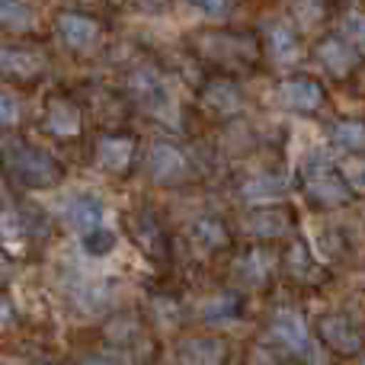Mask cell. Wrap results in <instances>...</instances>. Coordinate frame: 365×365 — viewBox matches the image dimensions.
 <instances>
[{
	"label": "cell",
	"instance_id": "obj_1",
	"mask_svg": "<svg viewBox=\"0 0 365 365\" xmlns=\"http://www.w3.org/2000/svg\"><path fill=\"white\" fill-rule=\"evenodd\" d=\"M10 164H13V170H16V177L23 182H29V186H48V182L58 180V164L48 154L32 151V148L16 151L10 158Z\"/></svg>",
	"mask_w": 365,
	"mask_h": 365
},
{
	"label": "cell",
	"instance_id": "obj_2",
	"mask_svg": "<svg viewBox=\"0 0 365 365\" xmlns=\"http://www.w3.org/2000/svg\"><path fill=\"white\" fill-rule=\"evenodd\" d=\"M61 215L71 227H77V231H83V234L103 227V202L96 199L93 192L71 195V199L61 205Z\"/></svg>",
	"mask_w": 365,
	"mask_h": 365
},
{
	"label": "cell",
	"instance_id": "obj_3",
	"mask_svg": "<svg viewBox=\"0 0 365 365\" xmlns=\"http://www.w3.org/2000/svg\"><path fill=\"white\" fill-rule=\"evenodd\" d=\"M308 192L314 195L317 202H324V205H343V202L349 199L346 182L336 177L327 164L308 167Z\"/></svg>",
	"mask_w": 365,
	"mask_h": 365
},
{
	"label": "cell",
	"instance_id": "obj_4",
	"mask_svg": "<svg viewBox=\"0 0 365 365\" xmlns=\"http://www.w3.org/2000/svg\"><path fill=\"white\" fill-rule=\"evenodd\" d=\"M272 334L276 340H282L292 353H302V356H311V336H308V324L298 311H279L272 317Z\"/></svg>",
	"mask_w": 365,
	"mask_h": 365
},
{
	"label": "cell",
	"instance_id": "obj_5",
	"mask_svg": "<svg viewBox=\"0 0 365 365\" xmlns=\"http://www.w3.org/2000/svg\"><path fill=\"white\" fill-rule=\"evenodd\" d=\"M279 100L289 109H298V113H308V109H317L324 100L321 83L308 81V77H298V81H285L279 87Z\"/></svg>",
	"mask_w": 365,
	"mask_h": 365
},
{
	"label": "cell",
	"instance_id": "obj_6",
	"mask_svg": "<svg viewBox=\"0 0 365 365\" xmlns=\"http://www.w3.org/2000/svg\"><path fill=\"white\" fill-rule=\"evenodd\" d=\"M58 29H61V38L71 48H90V45L96 42V36H100L93 19L81 16V13H64V16L58 19Z\"/></svg>",
	"mask_w": 365,
	"mask_h": 365
},
{
	"label": "cell",
	"instance_id": "obj_7",
	"mask_svg": "<svg viewBox=\"0 0 365 365\" xmlns=\"http://www.w3.org/2000/svg\"><path fill=\"white\" fill-rule=\"evenodd\" d=\"M321 330H324V340H327L336 353H356V349H359V343H362L359 340V330H356L353 324H349L346 317H340V314L324 317Z\"/></svg>",
	"mask_w": 365,
	"mask_h": 365
},
{
	"label": "cell",
	"instance_id": "obj_8",
	"mask_svg": "<svg viewBox=\"0 0 365 365\" xmlns=\"http://www.w3.org/2000/svg\"><path fill=\"white\" fill-rule=\"evenodd\" d=\"M151 170H154V180L160 182H170V180H180L186 173V158L170 145H154L151 151Z\"/></svg>",
	"mask_w": 365,
	"mask_h": 365
},
{
	"label": "cell",
	"instance_id": "obj_9",
	"mask_svg": "<svg viewBox=\"0 0 365 365\" xmlns=\"http://www.w3.org/2000/svg\"><path fill=\"white\" fill-rule=\"evenodd\" d=\"M132 151L135 148L128 138H106L100 145V151H96V164H100L106 173H119L132 164Z\"/></svg>",
	"mask_w": 365,
	"mask_h": 365
},
{
	"label": "cell",
	"instance_id": "obj_10",
	"mask_svg": "<svg viewBox=\"0 0 365 365\" xmlns=\"http://www.w3.org/2000/svg\"><path fill=\"white\" fill-rule=\"evenodd\" d=\"M317 55H321V61L327 64L334 74H346V71L356 64V55H359V51H356V45L346 42V38H327Z\"/></svg>",
	"mask_w": 365,
	"mask_h": 365
},
{
	"label": "cell",
	"instance_id": "obj_11",
	"mask_svg": "<svg viewBox=\"0 0 365 365\" xmlns=\"http://www.w3.org/2000/svg\"><path fill=\"white\" fill-rule=\"evenodd\" d=\"M285 192V180L272 177V173H259V177L244 182V199L247 202H276Z\"/></svg>",
	"mask_w": 365,
	"mask_h": 365
},
{
	"label": "cell",
	"instance_id": "obj_12",
	"mask_svg": "<svg viewBox=\"0 0 365 365\" xmlns=\"http://www.w3.org/2000/svg\"><path fill=\"white\" fill-rule=\"evenodd\" d=\"M42 68V58L32 51H16V48H0V71L16 77H32Z\"/></svg>",
	"mask_w": 365,
	"mask_h": 365
},
{
	"label": "cell",
	"instance_id": "obj_13",
	"mask_svg": "<svg viewBox=\"0 0 365 365\" xmlns=\"http://www.w3.org/2000/svg\"><path fill=\"white\" fill-rule=\"evenodd\" d=\"M48 128L55 135H77V128H81V113H77L68 100H51L48 103Z\"/></svg>",
	"mask_w": 365,
	"mask_h": 365
},
{
	"label": "cell",
	"instance_id": "obj_14",
	"mask_svg": "<svg viewBox=\"0 0 365 365\" xmlns=\"http://www.w3.org/2000/svg\"><path fill=\"white\" fill-rule=\"evenodd\" d=\"M0 23L23 32V29H32L36 13H32V6L26 0H0Z\"/></svg>",
	"mask_w": 365,
	"mask_h": 365
},
{
	"label": "cell",
	"instance_id": "obj_15",
	"mask_svg": "<svg viewBox=\"0 0 365 365\" xmlns=\"http://www.w3.org/2000/svg\"><path fill=\"white\" fill-rule=\"evenodd\" d=\"M269 48H272V58H276L279 64H289L298 58V42L285 26H272L269 29Z\"/></svg>",
	"mask_w": 365,
	"mask_h": 365
},
{
	"label": "cell",
	"instance_id": "obj_16",
	"mask_svg": "<svg viewBox=\"0 0 365 365\" xmlns=\"http://www.w3.org/2000/svg\"><path fill=\"white\" fill-rule=\"evenodd\" d=\"M205 321L208 324H227V321H234L237 317V298L234 295H218V298H212V302L205 304Z\"/></svg>",
	"mask_w": 365,
	"mask_h": 365
},
{
	"label": "cell",
	"instance_id": "obj_17",
	"mask_svg": "<svg viewBox=\"0 0 365 365\" xmlns=\"http://www.w3.org/2000/svg\"><path fill=\"white\" fill-rule=\"evenodd\" d=\"M250 234H259V237H279L285 231V215L279 212H259L250 218Z\"/></svg>",
	"mask_w": 365,
	"mask_h": 365
},
{
	"label": "cell",
	"instance_id": "obj_18",
	"mask_svg": "<svg viewBox=\"0 0 365 365\" xmlns=\"http://www.w3.org/2000/svg\"><path fill=\"white\" fill-rule=\"evenodd\" d=\"M192 237L199 240L202 247H208V250H212V247H221L225 244V227L218 225V221H212V218H202V221H195V227H192Z\"/></svg>",
	"mask_w": 365,
	"mask_h": 365
},
{
	"label": "cell",
	"instance_id": "obj_19",
	"mask_svg": "<svg viewBox=\"0 0 365 365\" xmlns=\"http://www.w3.org/2000/svg\"><path fill=\"white\" fill-rule=\"evenodd\" d=\"M189 356L195 359V365H218L225 359V346L212 340H199V343H189Z\"/></svg>",
	"mask_w": 365,
	"mask_h": 365
},
{
	"label": "cell",
	"instance_id": "obj_20",
	"mask_svg": "<svg viewBox=\"0 0 365 365\" xmlns=\"http://www.w3.org/2000/svg\"><path fill=\"white\" fill-rule=\"evenodd\" d=\"M135 90H138V96L148 103V106H154V100H160V96H164V83H160V77L151 74V71L135 74Z\"/></svg>",
	"mask_w": 365,
	"mask_h": 365
},
{
	"label": "cell",
	"instance_id": "obj_21",
	"mask_svg": "<svg viewBox=\"0 0 365 365\" xmlns=\"http://www.w3.org/2000/svg\"><path fill=\"white\" fill-rule=\"evenodd\" d=\"M208 103H215L218 109L231 113V109H237V106H240L237 87H231V83H212V87H208Z\"/></svg>",
	"mask_w": 365,
	"mask_h": 365
},
{
	"label": "cell",
	"instance_id": "obj_22",
	"mask_svg": "<svg viewBox=\"0 0 365 365\" xmlns=\"http://www.w3.org/2000/svg\"><path fill=\"white\" fill-rule=\"evenodd\" d=\"M334 138L343 148H365V125H359V122H340L334 128Z\"/></svg>",
	"mask_w": 365,
	"mask_h": 365
},
{
	"label": "cell",
	"instance_id": "obj_23",
	"mask_svg": "<svg viewBox=\"0 0 365 365\" xmlns=\"http://www.w3.org/2000/svg\"><path fill=\"white\" fill-rule=\"evenodd\" d=\"M343 36H346V42H353L356 48L365 51V16L362 13H349V16L343 19Z\"/></svg>",
	"mask_w": 365,
	"mask_h": 365
},
{
	"label": "cell",
	"instance_id": "obj_24",
	"mask_svg": "<svg viewBox=\"0 0 365 365\" xmlns=\"http://www.w3.org/2000/svg\"><path fill=\"white\" fill-rule=\"evenodd\" d=\"M113 247H115V237L106 231V227H96V231L87 234V250L96 253V257H106Z\"/></svg>",
	"mask_w": 365,
	"mask_h": 365
},
{
	"label": "cell",
	"instance_id": "obj_25",
	"mask_svg": "<svg viewBox=\"0 0 365 365\" xmlns=\"http://www.w3.org/2000/svg\"><path fill=\"white\" fill-rule=\"evenodd\" d=\"M19 100L13 93H4L0 90V125H13V122H19Z\"/></svg>",
	"mask_w": 365,
	"mask_h": 365
},
{
	"label": "cell",
	"instance_id": "obj_26",
	"mask_svg": "<svg viewBox=\"0 0 365 365\" xmlns=\"http://www.w3.org/2000/svg\"><path fill=\"white\" fill-rule=\"evenodd\" d=\"M189 4H195L199 10H205L208 16H218V13H225L227 0H189Z\"/></svg>",
	"mask_w": 365,
	"mask_h": 365
},
{
	"label": "cell",
	"instance_id": "obj_27",
	"mask_svg": "<svg viewBox=\"0 0 365 365\" xmlns=\"http://www.w3.org/2000/svg\"><path fill=\"white\" fill-rule=\"evenodd\" d=\"M90 365H128V362H125V359H119L115 353H106V356H96V359L90 362Z\"/></svg>",
	"mask_w": 365,
	"mask_h": 365
},
{
	"label": "cell",
	"instance_id": "obj_28",
	"mask_svg": "<svg viewBox=\"0 0 365 365\" xmlns=\"http://www.w3.org/2000/svg\"><path fill=\"white\" fill-rule=\"evenodd\" d=\"M10 321V308H6V302H0V327Z\"/></svg>",
	"mask_w": 365,
	"mask_h": 365
},
{
	"label": "cell",
	"instance_id": "obj_29",
	"mask_svg": "<svg viewBox=\"0 0 365 365\" xmlns=\"http://www.w3.org/2000/svg\"><path fill=\"white\" fill-rule=\"evenodd\" d=\"M4 272H6V266H4V259H0V279H4Z\"/></svg>",
	"mask_w": 365,
	"mask_h": 365
}]
</instances>
